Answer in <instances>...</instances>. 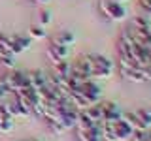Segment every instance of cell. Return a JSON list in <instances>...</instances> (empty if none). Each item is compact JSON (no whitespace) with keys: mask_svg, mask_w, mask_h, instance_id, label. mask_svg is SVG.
Returning a JSON list of instances; mask_svg holds the SVG:
<instances>
[{"mask_svg":"<svg viewBox=\"0 0 151 141\" xmlns=\"http://www.w3.org/2000/svg\"><path fill=\"white\" fill-rule=\"evenodd\" d=\"M4 85H6V88L9 92L17 94L21 88L25 87H30V83H28V75L25 72H9L6 77H4Z\"/></svg>","mask_w":151,"mask_h":141,"instance_id":"cell-6","label":"cell"},{"mask_svg":"<svg viewBox=\"0 0 151 141\" xmlns=\"http://www.w3.org/2000/svg\"><path fill=\"white\" fill-rule=\"evenodd\" d=\"M25 141H38V139H34V137H30V139H25Z\"/></svg>","mask_w":151,"mask_h":141,"instance_id":"cell-29","label":"cell"},{"mask_svg":"<svg viewBox=\"0 0 151 141\" xmlns=\"http://www.w3.org/2000/svg\"><path fill=\"white\" fill-rule=\"evenodd\" d=\"M34 2H38V4H49L51 0H34Z\"/></svg>","mask_w":151,"mask_h":141,"instance_id":"cell-26","label":"cell"},{"mask_svg":"<svg viewBox=\"0 0 151 141\" xmlns=\"http://www.w3.org/2000/svg\"><path fill=\"white\" fill-rule=\"evenodd\" d=\"M76 41V36H74V32H70V30H63V32H59L53 40H51V43H57V45H66V47H70Z\"/></svg>","mask_w":151,"mask_h":141,"instance_id":"cell-12","label":"cell"},{"mask_svg":"<svg viewBox=\"0 0 151 141\" xmlns=\"http://www.w3.org/2000/svg\"><path fill=\"white\" fill-rule=\"evenodd\" d=\"M147 141H151V132L147 130Z\"/></svg>","mask_w":151,"mask_h":141,"instance_id":"cell-27","label":"cell"},{"mask_svg":"<svg viewBox=\"0 0 151 141\" xmlns=\"http://www.w3.org/2000/svg\"><path fill=\"white\" fill-rule=\"evenodd\" d=\"M98 11L106 21H111V23H121L129 15L125 4L115 2V0H98Z\"/></svg>","mask_w":151,"mask_h":141,"instance_id":"cell-3","label":"cell"},{"mask_svg":"<svg viewBox=\"0 0 151 141\" xmlns=\"http://www.w3.org/2000/svg\"><path fill=\"white\" fill-rule=\"evenodd\" d=\"M13 130V119L8 120H0V134H8V132Z\"/></svg>","mask_w":151,"mask_h":141,"instance_id":"cell-20","label":"cell"},{"mask_svg":"<svg viewBox=\"0 0 151 141\" xmlns=\"http://www.w3.org/2000/svg\"><path fill=\"white\" fill-rule=\"evenodd\" d=\"M0 64H2L4 68H9V70H13V68H15V56H13V55L0 56Z\"/></svg>","mask_w":151,"mask_h":141,"instance_id":"cell-18","label":"cell"},{"mask_svg":"<svg viewBox=\"0 0 151 141\" xmlns=\"http://www.w3.org/2000/svg\"><path fill=\"white\" fill-rule=\"evenodd\" d=\"M28 38H30V40H44L45 38V28L42 25H32L28 28Z\"/></svg>","mask_w":151,"mask_h":141,"instance_id":"cell-15","label":"cell"},{"mask_svg":"<svg viewBox=\"0 0 151 141\" xmlns=\"http://www.w3.org/2000/svg\"><path fill=\"white\" fill-rule=\"evenodd\" d=\"M76 90L89 102V105H94V103H98L102 100V90H100V87L94 83V79H89V81L79 83L78 87H76Z\"/></svg>","mask_w":151,"mask_h":141,"instance_id":"cell-4","label":"cell"},{"mask_svg":"<svg viewBox=\"0 0 151 141\" xmlns=\"http://www.w3.org/2000/svg\"><path fill=\"white\" fill-rule=\"evenodd\" d=\"M76 135H78L79 141H104L98 126H91V128H76Z\"/></svg>","mask_w":151,"mask_h":141,"instance_id":"cell-9","label":"cell"},{"mask_svg":"<svg viewBox=\"0 0 151 141\" xmlns=\"http://www.w3.org/2000/svg\"><path fill=\"white\" fill-rule=\"evenodd\" d=\"M115 2H121V4H125V2H129V0H115Z\"/></svg>","mask_w":151,"mask_h":141,"instance_id":"cell-28","label":"cell"},{"mask_svg":"<svg viewBox=\"0 0 151 141\" xmlns=\"http://www.w3.org/2000/svg\"><path fill=\"white\" fill-rule=\"evenodd\" d=\"M47 58L51 60V64H57L60 62V60H66L70 55V47L66 45H57V43H49V47H47Z\"/></svg>","mask_w":151,"mask_h":141,"instance_id":"cell-8","label":"cell"},{"mask_svg":"<svg viewBox=\"0 0 151 141\" xmlns=\"http://www.w3.org/2000/svg\"><path fill=\"white\" fill-rule=\"evenodd\" d=\"M138 8L144 11V15H151V0H138Z\"/></svg>","mask_w":151,"mask_h":141,"instance_id":"cell-21","label":"cell"},{"mask_svg":"<svg viewBox=\"0 0 151 141\" xmlns=\"http://www.w3.org/2000/svg\"><path fill=\"white\" fill-rule=\"evenodd\" d=\"M8 94H9V90L6 88V85H4L2 81H0V100H2V98H6Z\"/></svg>","mask_w":151,"mask_h":141,"instance_id":"cell-24","label":"cell"},{"mask_svg":"<svg viewBox=\"0 0 151 141\" xmlns=\"http://www.w3.org/2000/svg\"><path fill=\"white\" fill-rule=\"evenodd\" d=\"M51 21H53V17H51V13L47 11V9H44V11H40V23L38 25H42V26H47V25H51Z\"/></svg>","mask_w":151,"mask_h":141,"instance_id":"cell-19","label":"cell"},{"mask_svg":"<svg viewBox=\"0 0 151 141\" xmlns=\"http://www.w3.org/2000/svg\"><path fill=\"white\" fill-rule=\"evenodd\" d=\"M123 119L130 124V128L134 132H145L149 130L151 120L147 119V115L144 113V109H136V111H127L123 113Z\"/></svg>","mask_w":151,"mask_h":141,"instance_id":"cell-5","label":"cell"},{"mask_svg":"<svg viewBox=\"0 0 151 141\" xmlns=\"http://www.w3.org/2000/svg\"><path fill=\"white\" fill-rule=\"evenodd\" d=\"M129 28H132V30H147V28H151V23H149L147 15H138L130 21Z\"/></svg>","mask_w":151,"mask_h":141,"instance_id":"cell-14","label":"cell"},{"mask_svg":"<svg viewBox=\"0 0 151 141\" xmlns=\"http://www.w3.org/2000/svg\"><path fill=\"white\" fill-rule=\"evenodd\" d=\"M28 83H30V87L34 88V90H38V88L45 87L47 85V75L44 72H40V70H34V72H28Z\"/></svg>","mask_w":151,"mask_h":141,"instance_id":"cell-11","label":"cell"},{"mask_svg":"<svg viewBox=\"0 0 151 141\" xmlns=\"http://www.w3.org/2000/svg\"><path fill=\"white\" fill-rule=\"evenodd\" d=\"M104 141H130L134 130L130 128V124L123 117L115 120H104L98 124Z\"/></svg>","mask_w":151,"mask_h":141,"instance_id":"cell-1","label":"cell"},{"mask_svg":"<svg viewBox=\"0 0 151 141\" xmlns=\"http://www.w3.org/2000/svg\"><path fill=\"white\" fill-rule=\"evenodd\" d=\"M51 66H53L51 73L57 75V77H68V75H70V62H68V60H60V62L51 64Z\"/></svg>","mask_w":151,"mask_h":141,"instance_id":"cell-13","label":"cell"},{"mask_svg":"<svg viewBox=\"0 0 151 141\" xmlns=\"http://www.w3.org/2000/svg\"><path fill=\"white\" fill-rule=\"evenodd\" d=\"M8 119H12V117H9V111H8L6 103H0V120H8Z\"/></svg>","mask_w":151,"mask_h":141,"instance_id":"cell-23","label":"cell"},{"mask_svg":"<svg viewBox=\"0 0 151 141\" xmlns=\"http://www.w3.org/2000/svg\"><path fill=\"white\" fill-rule=\"evenodd\" d=\"M98 109H100V117H102V122L104 120H115L119 119V117H123V111L119 109V105L113 102H98L96 103Z\"/></svg>","mask_w":151,"mask_h":141,"instance_id":"cell-7","label":"cell"},{"mask_svg":"<svg viewBox=\"0 0 151 141\" xmlns=\"http://www.w3.org/2000/svg\"><path fill=\"white\" fill-rule=\"evenodd\" d=\"M6 107H8L9 117H12L13 120H15V119H30V115H32V113H30V111H27L23 105H19L17 100H13V102L6 103Z\"/></svg>","mask_w":151,"mask_h":141,"instance_id":"cell-10","label":"cell"},{"mask_svg":"<svg viewBox=\"0 0 151 141\" xmlns=\"http://www.w3.org/2000/svg\"><path fill=\"white\" fill-rule=\"evenodd\" d=\"M142 109H144V113L147 115V119L151 120V105H147V107H142Z\"/></svg>","mask_w":151,"mask_h":141,"instance_id":"cell-25","label":"cell"},{"mask_svg":"<svg viewBox=\"0 0 151 141\" xmlns=\"http://www.w3.org/2000/svg\"><path fill=\"white\" fill-rule=\"evenodd\" d=\"M89 66H91V75L93 79H110L113 72L117 70V66L113 60H110L108 56L98 55V53H89L85 55Z\"/></svg>","mask_w":151,"mask_h":141,"instance_id":"cell-2","label":"cell"},{"mask_svg":"<svg viewBox=\"0 0 151 141\" xmlns=\"http://www.w3.org/2000/svg\"><path fill=\"white\" fill-rule=\"evenodd\" d=\"M45 124H47V128H49L51 134H55V135H60V134H64V128L59 124V122H55V120H45Z\"/></svg>","mask_w":151,"mask_h":141,"instance_id":"cell-17","label":"cell"},{"mask_svg":"<svg viewBox=\"0 0 151 141\" xmlns=\"http://www.w3.org/2000/svg\"><path fill=\"white\" fill-rule=\"evenodd\" d=\"M9 38H12L13 41H15V43L21 47L23 49V53H25V51H28L30 49V38H25V36H21V34H9Z\"/></svg>","mask_w":151,"mask_h":141,"instance_id":"cell-16","label":"cell"},{"mask_svg":"<svg viewBox=\"0 0 151 141\" xmlns=\"http://www.w3.org/2000/svg\"><path fill=\"white\" fill-rule=\"evenodd\" d=\"M130 141H147V130L145 132H134Z\"/></svg>","mask_w":151,"mask_h":141,"instance_id":"cell-22","label":"cell"}]
</instances>
